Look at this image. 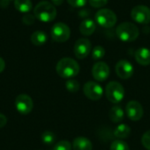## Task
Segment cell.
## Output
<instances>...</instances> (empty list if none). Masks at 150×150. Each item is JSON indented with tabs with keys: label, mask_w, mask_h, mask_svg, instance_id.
<instances>
[{
	"label": "cell",
	"mask_w": 150,
	"mask_h": 150,
	"mask_svg": "<svg viewBox=\"0 0 150 150\" xmlns=\"http://www.w3.org/2000/svg\"><path fill=\"white\" fill-rule=\"evenodd\" d=\"M80 71V66L76 61L72 58L65 57L61 59L56 64L57 74L65 79H70L78 75Z\"/></svg>",
	"instance_id": "obj_1"
},
{
	"label": "cell",
	"mask_w": 150,
	"mask_h": 150,
	"mask_svg": "<svg viewBox=\"0 0 150 150\" xmlns=\"http://www.w3.org/2000/svg\"><path fill=\"white\" fill-rule=\"evenodd\" d=\"M33 15L38 20L47 23L53 21L56 18L57 11L51 3L47 1H41L34 7Z\"/></svg>",
	"instance_id": "obj_2"
},
{
	"label": "cell",
	"mask_w": 150,
	"mask_h": 150,
	"mask_svg": "<svg viewBox=\"0 0 150 150\" xmlns=\"http://www.w3.org/2000/svg\"><path fill=\"white\" fill-rule=\"evenodd\" d=\"M116 34L118 38L124 42H133L139 37L140 31L134 24L123 22L117 26Z\"/></svg>",
	"instance_id": "obj_3"
},
{
	"label": "cell",
	"mask_w": 150,
	"mask_h": 150,
	"mask_svg": "<svg viewBox=\"0 0 150 150\" xmlns=\"http://www.w3.org/2000/svg\"><path fill=\"white\" fill-rule=\"evenodd\" d=\"M105 94L106 98L112 104L120 103L125 97V90L121 83L119 82L112 81L108 83L105 87Z\"/></svg>",
	"instance_id": "obj_4"
},
{
	"label": "cell",
	"mask_w": 150,
	"mask_h": 150,
	"mask_svg": "<svg viewBox=\"0 0 150 150\" xmlns=\"http://www.w3.org/2000/svg\"><path fill=\"white\" fill-rule=\"evenodd\" d=\"M95 20L104 28H111L117 22V16L114 11L110 9H100L95 14Z\"/></svg>",
	"instance_id": "obj_5"
},
{
	"label": "cell",
	"mask_w": 150,
	"mask_h": 150,
	"mask_svg": "<svg viewBox=\"0 0 150 150\" xmlns=\"http://www.w3.org/2000/svg\"><path fill=\"white\" fill-rule=\"evenodd\" d=\"M51 37L55 42L62 43L67 41L70 37V29L69 25L62 22L54 24L51 29Z\"/></svg>",
	"instance_id": "obj_6"
},
{
	"label": "cell",
	"mask_w": 150,
	"mask_h": 150,
	"mask_svg": "<svg viewBox=\"0 0 150 150\" xmlns=\"http://www.w3.org/2000/svg\"><path fill=\"white\" fill-rule=\"evenodd\" d=\"M83 94L85 95V97L92 101L99 100L104 94V91L101 85L93 81L85 83L83 85Z\"/></svg>",
	"instance_id": "obj_7"
},
{
	"label": "cell",
	"mask_w": 150,
	"mask_h": 150,
	"mask_svg": "<svg viewBox=\"0 0 150 150\" xmlns=\"http://www.w3.org/2000/svg\"><path fill=\"white\" fill-rule=\"evenodd\" d=\"M15 106L20 114L27 115L33 108V102L30 96L26 94H19L15 99Z\"/></svg>",
	"instance_id": "obj_8"
},
{
	"label": "cell",
	"mask_w": 150,
	"mask_h": 150,
	"mask_svg": "<svg viewBox=\"0 0 150 150\" xmlns=\"http://www.w3.org/2000/svg\"><path fill=\"white\" fill-rule=\"evenodd\" d=\"M132 18L139 24L150 23V8L146 5H136L131 11Z\"/></svg>",
	"instance_id": "obj_9"
},
{
	"label": "cell",
	"mask_w": 150,
	"mask_h": 150,
	"mask_svg": "<svg viewBox=\"0 0 150 150\" xmlns=\"http://www.w3.org/2000/svg\"><path fill=\"white\" fill-rule=\"evenodd\" d=\"M91 52V43L88 39L80 38L74 45V54L77 59L83 60L86 58Z\"/></svg>",
	"instance_id": "obj_10"
},
{
	"label": "cell",
	"mask_w": 150,
	"mask_h": 150,
	"mask_svg": "<svg viewBox=\"0 0 150 150\" xmlns=\"http://www.w3.org/2000/svg\"><path fill=\"white\" fill-rule=\"evenodd\" d=\"M126 113L129 120L133 121H139L143 117L144 110L138 101L131 100L126 105Z\"/></svg>",
	"instance_id": "obj_11"
},
{
	"label": "cell",
	"mask_w": 150,
	"mask_h": 150,
	"mask_svg": "<svg viewBox=\"0 0 150 150\" xmlns=\"http://www.w3.org/2000/svg\"><path fill=\"white\" fill-rule=\"evenodd\" d=\"M115 71L120 78L127 80L132 77L134 72V69L130 62L127 60H120L116 63Z\"/></svg>",
	"instance_id": "obj_12"
},
{
	"label": "cell",
	"mask_w": 150,
	"mask_h": 150,
	"mask_svg": "<svg viewBox=\"0 0 150 150\" xmlns=\"http://www.w3.org/2000/svg\"><path fill=\"white\" fill-rule=\"evenodd\" d=\"M91 74L93 78L98 82H104L110 76V68L105 62H98L93 65Z\"/></svg>",
	"instance_id": "obj_13"
},
{
	"label": "cell",
	"mask_w": 150,
	"mask_h": 150,
	"mask_svg": "<svg viewBox=\"0 0 150 150\" xmlns=\"http://www.w3.org/2000/svg\"><path fill=\"white\" fill-rule=\"evenodd\" d=\"M135 60L142 66L150 65V49L147 47H140L135 52Z\"/></svg>",
	"instance_id": "obj_14"
},
{
	"label": "cell",
	"mask_w": 150,
	"mask_h": 150,
	"mask_svg": "<svg viewBox=\"0 0 150 150\" xmlns=\"http://www.w3.org/2000/svg\"><path fill=\"white\" fill-rule=\"evenodd\" d=\"M95 30H96V23L91 18L83 19L79 25V31L84 36H91L95 32Z\"/></svg>",
	"instance_id": "obj_15"
},
{
	"label": "cell",
	"mask_w": 150,
	"mask_h": 150,
	"mask_svg": "<svg viewBox=\"0 0 150 150\" xmlns=\"http://www.w3.org/2000/svg\"><path fill=\"white\" fill-rule=\"evenodd\" d=\"M74 150H92V143L91 142L83 136H78L73 141L72 144Z\"/></svg>",
	"instance_id": "obj_16"
},
{
	"label": "cell",
	"mask_w": 150,
	"mask_h": 150,
	"mask_svg": "<svg viewBox=\"0 0 150 150\" xmlns=\"http://www.w3.org/2000/svg\"><path fill=\"white\" fill-rule=\"evenodd\" d=\"M125 118L124 110L120 105H114L109 111V119L113 123H120Z\"/></svg>",
	"instance_id": "obj_17"
},
{
	"label": "cell",
	"mask_w": 150,
	"mask_h": 150,
	"mask_svg": "<svg viewBox=\"0 0 150 150\" xmlns=\"http://www.w3.org/2000/svg\"><path fill=\"white\" fill-rule=\"evenodd\" d=\"M131 134V128L127 124H120L114 130V136L119 140L128 138Z\"/></svg>",
	"instance_id": "obj_18"
},
{
	"label": "cell",
	"mask_w": 150,
	"mask_h": 150,
	"mask_svg": "<svg viewBox=\"0 0 150 150\" xmlns=\"http://www.w3.org/2000/svg\"><path fill=\"white\" fill-rule=\"evenodd\" d=\"M47 35L43 31H35L31 35L32 43L37 47L44 45L47 42Z\"/></svg>",
	"instance_id": "obj_19"
},
{
	"label": "cell",
	"mask_w": 150,
	"mask_h": 150,
	"mask_svg": "<svg viewBox=\"0 0 150 150\" xmlns=\"http://www.w3.org/2000/svg\"><path fill=\"white\" fill-rule=\"evenodd\" d=\"M14 6L19 12L28 13L33 8V4L31 0H14Z\"/></svg>",
	"instance_id": "obj_20"
},
{
	"label": "cell",
	"mask_w": 150,
	"mask_h": 150,
	"mask_svg": "<svg viewBox=\"0 0 150 150\" xmlns=\"http://www.w3.org/2000/svg\"><path fill=\"white\" fill-rule=\"evenodd\" d=\"M65 86H66V89L69 91V92H72V93H75L76 91H79L80 89V83L77 80L74 79V78H70V79H68L65 83Z\"/></svg>",
	"instance_id": "obj_21"
},
{
	"label": "cell",
	"mask_w": 150,
	"mask_h": 150,
	"mask_svg": "<svg viewBox=\"0 0 150 150\" xmlns=\"http://www.w3.org/2000/svg\"><path fill=\"white\" fill-rule=\"evenodd\" d=\"M55 134L51 131H45L41 134V141L46 145H52L55 142Z\"/></svg>",
	"instance_id": "obj_22"
},
{
	"label": "cell",
	"mask_w": 150,
	"mask_h": 150,
	"mask_svg": "<svg viewBox=\"0 0 150 150\" xmlns=\"http://www.w3.org/2000/svg\"><path fill=\"white\" fill-rule=\"evenodd\" d=\"M110 150H130L128 144L122 140H116L112 142Z\"/></svg>",
	"instance_id": "obj_23"
},
{
	"label": "cell",
	"mask_w": 150,
	"mask_h": 150,
	"mask_svg": "<svg viewBox=\"0 0 150 150\" xmlns=\"http://www.w3.org/2000/svg\"><path fill=\"white\" fill-rule=\"evenodd\" d=\"M105 54V50L102 46H96L91 50V57L93 60H100L102 59Z\"/></svg>",
	"instance_id": "obj_24"
},
{
	"label": "cell",
	"mask_w": 150,
	"mask_h": 150,
	"mask_svg": "<svg viewBox=\"0 0 150 150\" xmlns=\"http://www.w3.org/2000/svg\"><path fill=\"white\" fill-rule=\"evenodd\" d=\"M72 149V145L68 141H61L57 142L53 150H71Z\"/></svg>",
	"instance_id": "obj_25"
},
{
	"label": "cell",
	"mask_w": 150,
	"mask_h": 150,
	"mask_svg": "<svg viewBox=\"0 0 150 150\" xmlns=\"http://www.w3.org/2000/svg\"><path fill=\"white\" fill-rule=\"evenodd\" d=\"M142 144L146 149L150 150V130L143 134L142 137Z\"/></svg>",
	"instance_id": "obj_26"
},
{
	"label": "cell",
	"mask_w": 150,
	"mask_h": 150,
	"mask_svg": "<svg viewBox=\"0 0 150 150\" xmlns=\"http://www.w3.org/2000/svg\"><path fill=\"white\" fill-rule=\"evenodd\" d=\"M90 4L94 8H101L108 3V0H88Z\"/></svg>",
	"instance_id": "obj_27"
},
{
	"label": "cell",
	"mask_w": 150,
	"mask_h": 150,
	"mask_svg": "<svg viewBox=\"0 0 150 150\" xmlns=\"http://www.w3.org/2000/svg\"><path fill=\"white\" fill-rule=\"evenodd\" d=\"M68 3L72 6V7H75V8H81V7H83L87 1L88 0H67Z\"/></svg>",
	"instance_id": "obj_28"
},
{
	"label": "cell",
	"mask_w": 150,
	"mask_h": 150,
	"mask_svg": "<svg viewBox=\"0 0 150 150\" xmlns=\"http://www.w3.org/2000/svg\"><path fill=\"white\" fill-rule=\"evenodd\" d=\"M35 16L33 15V14H30V13H25L24 16H23V23L25 24V25H33L35 21Z\"/></svg>",
	"instance_id": "obj_29"
},
{
	"label": "cell",
	"mask_w": 150,
	"mask_h": 150,
	"mask_svg": "<svg viewBox=\"0 0 150 150\" xmlns=\"http://www.w3.org/2000/svg\"><path fill=\"white\" fill-rule=\"evenodd\" d=\"M7 123V118L3 114L0 113V128H3Z\"/></svg>",
	"instance_id": "obj_30"
},
{
	"label": "cell",
	"mask_w": 150,
	"mask_h": 150,
	"mask_svg": "<svg viewBox=\"0 0 150 150\" xmlns=\"http://www.w3.org/2000/svg\"><path fill=\"white\" fill-rule=\"evenodd\" d=\"M5 68V62L4 61V59L2 57H0V73H2L4 70Z\"/></svg>",
	"instance_id": "obj_31"
},
{
	"label": "cell",
	"mask_w": 150,
	"mask_h": 150,
	"mask_svg": "<svg viewBox=\"0 0 150 150\" xmlns=\"http://www.w3.org/2000/svg\"><path fill=\"white\" fill-rule=\"evenodd\" d=\"M9 4H10L9 1H6V0H0V5H1L3 8L7 7V6L9 5Z\"/></svg>",
	"instance_id": "obj_32"
},
{
	"label": "cell",
	"mask_w": 150,
	"mask_h": 150,
	"mask_svg": "<svg viewBox=\"0 0 150 150\" xmlns=\"http://www.w3.org/2000/svg\"><path fill=\"white\" fill-rule=\"evenodd\" d=\"M51 1H52V3H53L54 5H57V6H58V5H61V4L63 3L64 0H51Z\"/></svg>",
	"instance_id": "obj_33"
},
{
	"label": "cell",
	"mask_w": 150,
	"mask_h": 150,
	"mask_svg": "<svg viewBox=\"0 0 150 150\" xmlns=\"http://www.w3.org/2000/svg\"><path fill=\"white\" fill-rule=\"evenodd\" d=\"M6 1H9V2H11V0H6Z\"/></svg>",
	"instance_id": "obj_34"
}]
</instances>
